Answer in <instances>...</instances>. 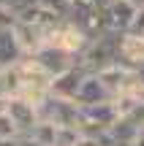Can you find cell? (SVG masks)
I'll return each mask as SVG.
<instances>
[{"mask_svg":"<svg viewBox=\"0 0 144 146\" xmlns=\"http://www.w3.org/2000/svg\"><path fill=\"white\" fill-rule=\"evenodd\" d=\"M120 41H123V33L117 30H106L101 35H95L90 41V46L84 49V54L79 57V65L90 73H98L109 65L120 62Z\"/></svg>","mask_w":144,"mask_h":146,"instance_id":"1","label":"cell"},{"mask_svg":"<svg viewBox=\"0 0 144 146\" xmlns=\"http://www.w3.org/2000/svg\"><path fill=\"white\" fill-rule=\"evenodd\" d=\"M123 119L117 103L114 100H106V103H95V106H79V122L76 127L82 130V135H103L109 133L117 122Z\"/></svg>","mask_w":144,"mask_h":146,"instance_id":"2","label":"cell"},{"mask_svg":"<svg viewBox=\"0 0 144 146\" xmlns=\"http://www.w3.org/2000/svg\"><path fill=\"white\" fill-rule=\"evenodd\" d=\"M90 41H92V35L79 25V22H74V19H63L57 25V30H54V35H52V43H54V46L71 52L74 57H82L84 49L90 46Z\"/></svg>","mask_w":144,"mask_h":146,"instance_id":"3","label":"cell"},{"mask_svg":"<svg viewBox=\"0 0 144 146\" xmlns=\"http://www.w3.org/2000/svg\"><path fill=\"white\" fill-rule=\"evenodd\" d=\"M38 116H41V122H52V125H57V127H68V125L76 127V122H79V103L49 95V98L38 106Z\"/></svg>","mask_w":144,"mask_h":146,"instance_id":"4","label":"cell"},{"mask_svg":"<svg viewBox=\"0 0 144 146\" xmlns=\"http://www.w3.org/2000/svg\"><path fill=\"white\" fill-rule=\"evenodd\" d=\"M33 57L38 60V65H41L44 70L49 73V76H60V73L71 70L74 65H79V57H74L71 52H65V49L54 46V43H49V46H41L38 52H33Z\"/></svg>","mask_w":144,"mask_h":146,"instance_id":"5","label":"cell"},{"mask_svg":"<svg viewBox=\"0 0 144 146\" xmlns=\"http://www.w3.org/2000/svg\"><path fill=\"white\" fill-rule=\"evenodd\" d=\"M5 114L14 119V125L19 127V133H25V135H30L33 127L41 122V116H38V106L30 103L27 98H19V95H14V98L8 100V111Z\"/></svg>","mask_w":144,"mask_h":146,"instance_id":"6","label":"cell"},{"mask_svg":"<svg viewBox=\"0 0 144 146\" xmlns=\"http://www.w3.org/2000/svg\"><path fill=\"white\" fill-rule=\"evenodd\" d=\"M87 73H90V70H84L82 65H74L71 70L54 76L52 78V95H54V98H63V100H76L79 87H82V81H84Z\"/></svg>","mask_w":144,"mask_h":146,"instance_id":"7","label":"cell"},{"mask_svg":"<svg viewBox=\"0 0 144 146\" xmlns=\"http://www.w3.org/2000/svg\"><path fill=\"white\" fill-rule=\"evenodd\" d=\"M106 100H114V95L109 92V87L101 81L98 73H87L82 87H79L76 103L79 106H95V103H106Z\"/></svg>","mask_w":144,"mask_h":146,"instance_id":"8","label":"cell"},{"mask_svg":"<svg viewBox=\"0 0 144 146\" xmlns=\"http://www.w3.org/2000/svg\"><path fill=\"white\" fill-rule=\"evenodd\" d=\"M136 14H139V5H133L131 0H112V5L106 8L109 27L117 30V33H128L133 19H136Z\"/></svg>","mask_w":144,"mask_h":146,"instance_id":"9","label":"cell"},{"mask_svg":"<svg viewBox=\"0 0 144 146\" xmlns=\"http://www.w3.org/2000/svg\"><path fill=\"white\" fill-rule=\"evenodd\" d=\"M120 62L131 65V68H144V35H139V33H123Z\"/></svg>","mask_w":144,"mask_h":146,"instance_id":"10","label":"cell"},{"mask_svg":"<svg viewBox=\"0 0 144 146\" xmlns=\"http://www.w3.org/2000/svg\"><path fill=\"white\" fill-rule=\"evenodd\" d=\"M22 57H27L25 49H22L19 38H16L14 27L11 30H0V65L3 68H11V65H16Z\"/></svg>","mask_w":144,"mask_h":146,"instance_id":"11","label":"cell"},{"mask_svg":"<svg viewBox=\"0 0 144 146\" xmlns=\"http://www.w3.org/2000/svg\"><path fill=\"white\" fill-rule=\"evenodd\" d=\"M54 135H57V125L52 122H38L30 133V141L35 146H54Z\"/></svg>","mask_w":144,"mask_h":146,"instance_id":"12","label":"cell"},{"mask_svg":"<svg viewBox=\"0 0 144 146\" xmlns=\"http://www.w3.org/2000/svg\"><path fill=\"white\" fill-rule=\"evenodd\" d=\"M82 141V130L79 127H57V135H54V146H76Z\"/></svg>","mask_w":144,"mask_h":146,"instance_id":"13","label":"cell"},{"mask_svg":"<svg viewBox=\"0 0 144 146\" xmlns=\"http://www.w3.org/2000/svg\"><path fill=\"white\" fill-rule=\"evenodd\" d=\"M38 3H41L44 8L54 11L57 16H63V19H68V16H71V0H38Z\"/></svg>","mask_w":144,"mask_h":146,"instance_id":"14","label":"cell"},{"mask_svg":"<svg viewBox=\"0 0 144 146\" xmlns=\"http://www.w3.org/2000/svg\"><path fill=\"white\" fill-rule=\"evenodd\" d=\"M11 135H19V127L14 125L8 114H0V138H11Z\"/></svg>","mask_w":144,"mask_h":146,"instance_id":"15","label":"cell"},{"mask_svg":"<svg viewBox=\"0 0 144 146\" xmlns=\"http://www.w3.org/2000/svg\"><path fill=\"white\" fill-rule=\"evenodd\" d=\"M0 146H35L30 141V135L19 133V135H11V138H0Z\"/></svg>","mask_w":144,"mask_h":146,"instance_id":"16","label":"cell"},{"mask_svg":"<svg viewBox=\"0 0 144 146\" xmlns=\"http://www.w3.org/2000/svg\"><path fill=\"white\" fill-rule=\"evenodd\" d=\"M3 3L8 5V8H14L16 14H19V11H25L27 5H33V3H35V0H3Z\"/></svg>","mask_w":144,"mask_h":146,"instance_id":"17","label":"cell"},{"mask_svg":"<svg viewBox=\"0 0 144 146\" xmlns=\"http://www.w3.org/2000/svg\"><path fill=\"white\" fill-rule=\"evenodd\" d=\"M8 100H11V98H0V114L8 111Z\"/></svg>","mask_w":144,"mask_h":146,"instance_id":"18","label":"cell"},{"mask_svg":"<svg viewBox=\"0 0 144 146\" xmlns=\"http://www.w3.org/2000/svg\"><path fill=\"white\" fill-rule=\"evenodd\" d=\"M133 5H139V8H144V0H131Z\"/></svg>","mask_w":144,"mask_h":146,"instance_id":"19","label":"cell"},{"mask_svg":"<svg viewBox=\"0 0 144 146\" xmlns=\"http://www.w3.org/2000/svg\"><path fill=\"white\" fill-rule=\"evenodd\" d=\"M0 73H3V65H0Z\"/></svg>","mask_w":144,"mask_h":146,"instance_id":"20","label":"cell"},{"mask_svg":"<svg viewBox=\"0 0 144 146\" xmlns=\"http://www.w3.org/2000/svg\"><path fill=\"white\" fill-rule=\"evenodd\" d=\"M0 3H3V0H0Z\"/></svg>","mask_w":144,"mask_h":146,"instance_id":"21","label":"cell"}]
</instances>
